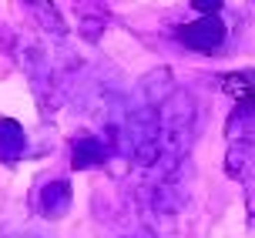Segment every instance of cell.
<instances>
[{
    "label": "cell",
    "mask_w": 255,
    "mask_h": 238,
    "mask_svg": "<svg viewBox=\"0 0 255 238\" xmlns=\"http://www.w3.org/2000/svg\"><path fill=\"white\" fill-rule=\"evenodd\" d=\"M191 50H202V54H212L215 47H222V40H225V24L218 20V17H202V20H195V24H185L178 34Z\"/></svg>",
    "instance_id": "6da1fadb"
},
{
    "label": "cell",
    "mask_w": 255,
    "mask_h": 238,
    "mask_svg": "<svg viewBox=\"0 0 255 238\" xmlns=\"http://www.w3.org/2000/svg\"><path fill=\"white\" fill-rule=\"evenodd\" d=\"M249 181V188H245V201H249V218H252V225H255V175L252 178H245Z\"/></svg>",
    "instance_id": "8992f818"
},
{
    "label": "cell",
    "mask_w": 255,
    "mask_h": 238,
    "mask_svg": "<svg viewBox=\"0 0 255 238\" xmlns=\"http://www.w3.org/2000/svg\"><path fill=\"white\" fill-rule=\"evenodd\" d=\"M24 127L10 121V118H3L0 121V161H13V158H20L24 154Z\"/></svg>",
    "instance_id": "3957f363"
},
{
    "label": "cell",
    "mask_w": 255,
    "mask_h": 238,
    "mask_svg": "<svg viewBox=\"0 0 255 238\" xmlns=\"http://www.w3.org/2000/svg\"><path fill=\"white\" fill-rule=\"evenodd\" d=\"M104 154H108V148H104L98 138H84L74 144V164L77 168H91V164H101Z\"/></svg>",
    "instance_id": "5b68a950"
},
{
    "label": "cell",
    "mask_w": 255,
    "mask_h": 238,
    "mask_svg": "<svg viewBox=\"0 0 255 238\" xmlns=\"http://www.w3.org/2000/svg\"><path fill=\"white\" fill-rule=\"evenodd\" d=\"M67 208H71V185H64V181L47 185L44 195H40V212L47 218H61Z\"/></svg>",
    "instance_id": "277c9868"
},
{
    "label": "cell",
    "mask_w": 255,
    "mask_h": 238,
    "mask_svg": "<svg viewBox=\"0 0 255 238\" xmlns=\"http://www.w3.org/2000/svg\"><path fill=\"white\" fill-rule=\"evenodd\" d=\"M222 88L239 101V108H252L255 111V71H239V74H225Z\"/></svg>",
    "instance_id": "7a4b0ae2"
},
{
    "label": "cell",
    "mask_w": 255,
    "mask_h": 238,
    "mask_svg": "<svg viewBox=\"0 0 255 238\" xmlns=\"http://www.w3.org/2000/svg\"><path fill=\"white\" fill-rule=\"evenodd\" d=\"M222 3H225V0H191V7H195V10H202L205 17H208L212 10H218Z\"/></svg>",
    "instance_id": "52a82bcc"
}]
</instances>
